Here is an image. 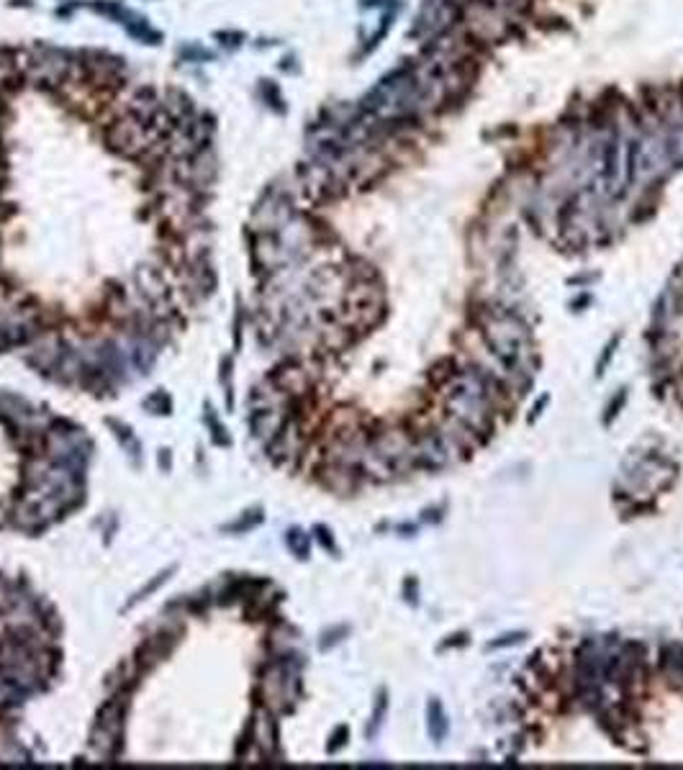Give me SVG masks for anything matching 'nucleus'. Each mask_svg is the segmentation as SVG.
Listing matches in <instances>:
<instances>
[{
  "mask_svg": "<svg viewBox=\"0 0 683 770\" xmlns=\"http://www.w3.org/2000/svg\"><path fill=\"white\" fill-rule=\"evenodd\" d=\"M168 619H170L168 624H160V627H157L152 634L144 637L139 642V647H136L134 663H136V668L141 670V676H149L157 665L165 663V660L173 655L175 647H177V642H180L182 632H185L180 619H173V616H168Z\"/></svg>",
  "mask_w": 683,
  "mask_h": 770,
  "instance_id": "obj_1",
  "label": "nucleus"
},
{
  "mask_svg": "<svg viewBox=\"0 0 683 770\" xmlns=\"http://www.w3.org/2000/svg\"><path fill=\"white\" fill-rule=\"evenodd\" d=\"M70 349V344L62 339L60 329H44L39 336H34L26 347H21V360L26 362L28 368L39 373V375L49 378L52 370L60 365V360L65 357V352Z\"/></svg>",
  "mask_w": 683,
  "mask_h": 770,
  "instance_id": "obj_2",
  "label": "nucleus"
},
{
  "mask_svg": "<svg viewBox=\"0 0 683 770\" xmlns=\"http://www.w3.org/2000/svg\"><path fill=\"white\" fill-rule=\"evenodd\" d=\"M457 18V3L455 0H427L422 6V13L414 23V36L432 39L447 31Z\"/></svg>",
  "mask_w": 683,
  "mask_h": 770,
  "instance_id": "obj_3",
  "label": "nucleus"
},
{
  "mask_svg": "<svg viewBox=\"0 0 683 770\" xmlns=\"http://www.w3.org/2000/svg\"><path fill=\"white\" fill-rule=\"evenodd\" d=\"M249 730H252V737H255V744L262 750L265 755V763H273L278 752H280V742H278V722H275V714L262 706L260 701H255V709H252V717H249Z\"/></svg>",
  "mask_w": 683,
  "mask_h": 770,
  "instance_id": "obj_4",
  "label": "nucleus"
},
{
  "mask_svg": "<svg viewBox=\"0 0 683 770\" xmlns=\"http://www.w3.org/2000/svg\"><path fill=\"white\" fill-rule=\"evenodd\" d=\"M108 429L114 431V436L121 442V447L126 449V455L131 457V462L136 465V460H139V452H141V444L139 439L134 436V431H131V427L124 422H119V419H106Z\"/></svg>",
  "mask_w": 683,
  "mask_h": 770,
  "instance_id": "obj_5",
  "label": "nucleus"
},
{
  "mask_svg": "<svg viewBox=\"0 0 683 770\" xmlns=\"http://www.w3.org/2000/svg\"><path fill=\"white\" fill-rule=\"evenodd\" d=\"M126 28V34L129 36H134L136 41H141V44H149V47H157L162 41V34L157 31V28L149 26V21L144 18V16H139V18H134Z\"/></svg>",
  "mask_w": 683,
  "mask_h": 770,
  "instance_id": "obj_6",
  "label": "nucleus"
},
{
  "mask_svg": "<svg viewBox=\"0 0 683 770\" xmlns=\"http://www.w3.org/2000/svg\"><path fill=\"white\" fill-rule=\"evenodd\" d=\"M203 422H206V427L211 429V439H214V444H219V447H229V444H231V439H229V434H226V427H222V424H219V419H216V411H214V406H211V403H206Z\"/></svg>",
  "mask_w": 683,
  "mask_h": 770,
  "instance_id": "obj_7",
  "label": "nucleus"
},
{
  "mask_svg": "<svg viewBox=\"0 0 683 770\" xmlns=\"http://www.w3.org/2000/svg\"><path fill=\"white\" fill-rule=\"evenodd\" d=\"M173 573H175V568H168V570H162V573H157V576H154L152 581H149L147 585H144V588H141V590H136L134 596L129 598L126 609H131V606H136V603H139V601H144V598H147L149 593H154V590L160 588L162 583H168V581H170V576H173Z\"/></svg>",
  "mask_w": 683,
  "mask_h": 770,
  "instance_id": "obj_8",
  "label": "nucleus"
},
{
  "mask_svg": "<svg viewBox=\"0 0 683 770\" xmlns=\"http://www.w3.org/2000/svg\"><path fill=\"white\" fill-rule=\"evenodd\" d=\"M216 54L203 49L201 44H185V47L177 49V60L180 62H190V65H201V62H211Z\"/></svg>",
  "mask_w": 683,
  "mask_h": 770,
  "instance_id": "obj_9",
  "label": "nucleus"
},
{
  "mask_svg": "<svg viewBox=\"0 0 683 770\" xmlns=\"http://www.w3.org/2000/svg\"><path fill=\"white\" fill-rule=\"evenodd\" d=\"M144 409H147L149 414L170 416V414H173V398H170L165 390H154L152 395H147V398H144Z\"/></svg>",
  "mask_w": 683,
  "mask_h": 770,
  "instance_id": "obj_10",
  "label": "nucleus"
},
{
  "mask_svg": "<svg viewBox=\"0 0 683 770\" xmlns=\"http://www.w3.org/2000/svg\"><path fill=\"white\" fill-rule=\"evenodd\" d=\"M262 522V511L260 509H252V511H244V514L236 519V522L226 524L224 527V532H234V534H239V532H249L252 527H257V524Z\"/></svg>",
  "mask_w": 683,
  "mask_h": 770,
  "instance_id": "obj_11",
  "label": "nucleus"
},
{
  "mask_svg": "<svg viewBox=\"0 0 683 770\" xmlns=\"http://www.w3.org/2000/svg\"><path fill=\"white\" fill-rule=\"evenodd\" d=\"M260 93H262V101H265V106L273 108L275 114H283L280 90H278V85H275L273 80H260Z\"/></svg>",
  "mask_w": 683,
  "mask_h": 770,
  "instance_id": "obj_12",
  "label": "nucleus"
},
{
  "mask_svg": "<svg viewBox=\"0 0 683 770\" xmlns=\"http://www.w3.org/2000/svg\"><path fill=\"white\" fill-rule=\"evenodd\" d=\"M285 544L293 549L295 557H301V560L308 557V537L303 534L301 529H290L288 534H285Z\"/></svg>",
  "mask_w": 683,
  "mask_h": 770,
  "instance_id": "obj_13",
  "label": "nucleus"
},
{
  "mask_svg": "<svg viewBox=\"0 0 683 770\" xmlns=\"http://www.w3.org/2000/svg\"><path fill=\"white\" fill-rule=\"evenodd\" d=\"M214 39L226 49H239L241 44L247 41V34H244V31H231V28H226V31H216Z\"/></svg>",
  "mask_w": 683,
  "mask_h": 770,
  "instance_id": "obj_14",
  "label": "nucleus"
},
{
  "mask_svg": "<svg viewBox=\"0 0 683 770\" xmlns=\"http://www.w3.org/2000/svg\"><path fill=\"white\" fill-rule=\"evenodd\" d=\"M231 375H234L231 357H224V360H222V383H224V388H226V406H229V409L234 406V385H231Z\"/></svg>",
  "mask_w": 683,
  "mask_h": 770,
  "instance_id": "obj_15",
  "label": "nucleus"
},
{
  "mask_svg": "<svg viewBox=\"0 0 683 770\" xmlns=\"http://www.w3.org/2000/svg\"><path fill=\"white\" fill-rule=\"evenodd\" d=\"M347 742V727H339V730L332 735V742H329V752H337L342 744Z\"/></svg>",
  "mask_w": 683,
  "mask_h": 770,
  "instance_id": "obj_16",
  "label": "nucleus"
},
{
  "mask_svg": "<svg viewBox=\"0 0 683 770\" xmlns=\"http://www.w3.org/2000/svg\"><path fill=\"white\" fill-rule=\"evenodd\" d=\"M157 462H160V468L165 470V473H170V468H173V452H170V449H160Z\"/></svg>",
  "mask_w": 683,
  "mask_h": 770,
  "instance_id": "obj_17",
  "label": "nucleus"
},
{
  "mask_svg": "<svg viewBox=\"0 0 683 770\" xmlns=\"http://www.w3.org/2000/svg\"><path fill=\"white\" fill-rule=\"evenodd\" d=\"M6 527H11V511L0 506V529H6Z\"/></svg>",
  "mask_w": 683,
  "mask_h": 770,
  "instance_id": "obj_18",
  "label": "nucleus"
},
{
  "mask_svg": "<svg viewBox=\"0 0 683 770\" xmlns=\"http://www.w3.org/2000/svg\"><path fill=\"white\" fill-rule=\"evenodd\" d=\"M11 8H34V0H8Z\"/></svg>",
  "mask_w": 683,
  "mask_h": 770,
  "instance_id": "obj_19",
  "label": "nucleus"
}]
</instances>
